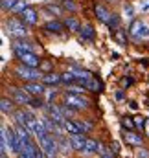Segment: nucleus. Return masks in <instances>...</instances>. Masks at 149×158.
<instances>
[{
    "mask_svg": "<svg viewBox=\"0 0 149 158\" xmlns=\"http://www.w3.org/2000/svg\"><path fill=\"white\" fill-rule=\"evenodd\" d=\"M66 105H70L72 109H85L88 105V101L85 98H81L79 94L70 92V94H66Z\"/></svg>",
    "mask_w": 149,
    "mask_h": 158,
    "instance_id": "423d86ee",
    "label": "nucleus"
},
{
    "mask_svg": "<svg viewBox=\"0 0 149 158\" xmlns=\"http://www.w3.org/2000/svg\"><path fill=\"white\" fill-rule=\"evenodd\" d=\"M11 96H13V99L17 101V103H20V105H30V101H32V94L28 92V90H20V88H13L11 90Z\"/></svg>",
    "mask_w": 149,
    "mask_h": 158,
    "instance_id": "0eeeda50",
    "label": "nucleus"
},
{
    "mask_svg": "<svg viewBox=\"0 0 149 158\" xmlns=\"http://www.w3.org/2000/svg\"><path fill=\"white\" fill-rule=\"evenodd\" d=\"M40 68H42V70H50V68H52V64H50V63H42V64H40Z\"/></svg>",
    "mask_w": 149,
    "mask_h": 158,
    "instance_id": "79ce46f5",
    "label": "nucleus"
},
{
    "mask_svg": "<svg viewBox=\"0 0 149 158\" xmlns=\"http://www.w3.org/2000/svg\"><path fill=\"white\" fill-rule=\"evenodd\" d=\"M19 158H32V156H30V155H28L24 149H20V153H19Z\"/></svg>",
    "mask_w": 149,
    "mask_h": 158,
    "instance_id": "a19ab883",
    "label": "nucleus"
},
{
    "mask_svg": "<svg viewBox=\"0 0 149 158\" xmlns=\"http://www.w3.org/2000/svg\"><path fill=\"white\" fill-rule=\"evenodd\" d=\"M46 112L50 114V118L53 119V121H57L61 127H63V121H65V114H63V110H59L55 105H46Z\"/></svg>",
    "mask_w": 149,
    "mask_h": 158,
    "instance_id": "6e6552de",
    "label": "nucleus"
},
{
    "mask_svg": "<svg viewBox=\"0 0 149 158\" xmlns=\"http://www.w3.org/2000/svg\"><path fill=\"white\" fill-rule=\"evenodd\" d=\"M63 28H65V26H63L61 22H57V20H50V22L44 24V30H48V31H52V33H61Z\"/></svg>",
    "mask_w": 149,
    "mask_h": 158,
    "instance_id": "f3484780",
    "label": "nucleus"
},
{
    "mask_svg": "<svg viewBox=\"0 0 149 158\" xmlns=\"http://www.w3.org/2000/svg\"><path fill=\"white\" fill-rule=\"evenodd\" d=\"M112 2H118V0H112Z\"/></svg>",
    "mask_w": 149,
    "mask_h": 158,
    "instance_id": "49530a36",
    "label": "nucleus"
},
{
    "mask_svg": "<svg viewBox=\"0 0 149 158\" xmlns=\"http://www.w3.org/2000/svg\"><path fill=\"white\" fill-rule=\"evenodd\" d=\"M48 11H53L55 15H61V9H59V7H55V6H48Z\"/></svg>",
    "mask_w": 149,
    "mask_h": 158,
    "instance_id": "4c0bfd02",
    "label": "nucleus"
},
{
    "mask_svg": "<svg viewBox=\"0 0 149 158\" xmlns=\"http://www.w3.org/2000/svg\"><path fill=\"white\" fill-rule=\"evenodd\" d=\"M123 15H125L127 19H133V17H134V7H133L131 4H125V6H123Z\"/></svg>",
    "mask_w": 149,
    "mask_h": 158,
    "instance_id": "c756f323",
    "label": "nucleus"
},
{
    "mask_svg": "<svg viewBox=\"0 0 149 158\" xmlns=\"http://www.w3.org/2000/svg\"><path fill=\"white\" fill-rule=\"evenodd\" d=\"M134 123H136V127H144L146 125V118L144 116H136L134 118Z\"/></svg>",
    "mask_w": 149,
    "mask_h": 158,
    "instance_id": "f704fd0d",
    "label": "nucleus"
},
{
    "mask_svg": "<svg viewBox=\"0 0 149 158\" xmlns=\"http://www.w3.org/2000/svg\"><path fill=\"white\" fill-rule=\"evenodd\" d=\"M116 39H118V42H125V35H123V31H116Z\"/></svg>",
    "mask_w": 149,
    "mask_h": 158,
    "instance_id": "e433bc0d",
    "label": "nucleus"
},
{
    "mask_svg": "<svg viewBox=\"0 0 149 158\" xmlns=\"http://www.w3.org/2000/svg\"><path fill=\"white\" fill-rule=\"evenodd\" d=\"M22 149H24V151H26V153H28L32 158H46V156H44V151H42V147L39 149V145L32 143V142H30V143H26Z\"/></svg>",
    "mask_w": 149,
    "mask_h": 158,
    "instance_id": "9b49d317",
    "label": "nucleus"
},
{
    "mask_svg": "<svg viewBox=\"0 0 149 158\" xmlns=\"http://www.w3.org/2000/svg\"><path fill=\"white\" fill-rule=\"evenodd\" d=\"M77 79H75V74L70 70V72H66V74H63V83H66V85H72L75 83Z\"/></svg>",
    "mask_w": 149,
    "mask_h": 158,
    "instance_id": "cd10ccee",
    "label": "nucleus"
},
{
    "mask_svg": "<svg viewBox=\"0 0 149 158\" xmlns=\"http://www.w3.org/2000/svg\"><path fill=\"white\" fill-rule=\"evenodd\" d=\"M68 90H70V92H74V94H83V92L87 90V86H74V85H70V86H68Z\"/></svg>",
    "mask_w": 149,
    "mask_h": 158,
    "instance_id": "2f4dec72",
    "label": "nucleus"
},
{
    "mask_svg": "<svg viewBox=\"0 0 149 158\" xmlns=\"http://www.w3.org/2000/svg\"><path fill=\"white\" fill-rule=\"evenodd\" d=\"M61 81H63V76H57V74H46V76H42V83H46V85H57Z\"/></svg>",
    "mask_w": 149,
    "mask_h": 158,
    "instance_id": "aec40b11",
    "label": "nucleus"
},
{
    "mask_svg": "<svg viewBox=\"0 0 149 158\" xmlns=\"http://www.w3.org/2000/svg\"><path fill=\"white\" fill-rule=\"evenodd\" d=\"M20 19H22V22H26V24H35V22H37V11L32 9V7H26V9L20 13Z\"/></svg>",
    "mask_w": 149,
    "mask_h": 158,
    "instance_id": "ddd939ff",
    "label": "nucleus"
},
{
    "mask_svg": "<svg viewBox=\"0 0 149 158\" xmlns=\"http://www.w3.org/2000/svg\"><path fill=\"white\" fill-rule=\"evenodd\" d=\"M13 50H15V53L20 57V55H24V53H28V52H32V48L28 46V44H22V42H15L13 44Z\"/></svg>",
    "mask_w": 149,
    "mask_h": 158,
    "instance_id": "412c9836",
    "label": "nucleus"
},
{
    "mask_svg": "<svg viewBox=\"0 0 149 158\" xmlns=\"http://www.w3.org/2000/svg\"><path fill=\"white\" fill-rule=\"evenodd\" d=\"M70 143H72V149L75 151H85L87 138L83 134H70Z\"/></svg>",
    "mask_w": 149,
    "mask_h": 158,
    "instance_id": "9d476101",
    "label": "nucleus"
},
{
    "mask_svg": "<svg viewBox=\"0 0 149 158\" xmlns=\"http://www.w3.org/2000/svg\"><path fill=\"white\" fill-rule=\"evenodd\" d=\"M17 4H19V0H2V9H6V11L11 9V11H13V7H15Z\"/></svg>",
    "mask_w": 149,
    "mask_h": 158,
    "instance_id": "c85d7f7f",
    "label": "nucleus"
},
{
    "mask_svg": "<svg viewBox=\"0 0 149 158\" xmlns=\"http://www.w3.org/2000/svg\"><path fill=\"white\" fill-rule=\"evenodd\" d=\"M77 125L81 127V131H83V132H85V131H90V129H92V125H90V123H87V121H77Z\"/></svg>",
    "mask_w": 149,
    "mask_h": 158,
    "instance_id": "72a5a7b5",
    "label": "nucleus"
},
{
    "mask_svg": "<svg viewBox=\"0 0 149 158\" xmlns=\"http://www.w3.org/2000/svg\"><path fill=\"white\" fill-rule=\"evenodd\" d=\"M129 107H131L133 110H138V103H136V101H131V103H129Z\"/></svg>",
    "mask_w": 149,
    "mask_h": 158,
    "instance_id": "37998d69",
    "label": "nucleus"
},
{
    "mask_svg": "<svg viewBox=\"0 0 149 158\" xmlns=\"http://www.w3.org/2000/svg\"><path fill=\"white\" fill-rule=\"evenodd\" d=\"M142 9H144V11H147V9H149V0L144 4V6H142Z\"/></svg>",
    "mask_w": 149,
    "mask_h": 158,
    "instance_id": "c03bdc74",
    "label": "nucleus"
},
{
    "mask_svg": "<svg viewBox=\"0 0 149 158\" xmlns=\"http://www.w3.org/2000/svg\"><path fill=\"white\" fill-rule=\"evenodd\" d=\"M129 33L134 39H147L149 37V26L144 24L142 20H133V24L129 28Z\"/></svg>",
    "mask_w": 149,
    "mask_h": 158,
    "instance_id": "7ed1b4c3",
    "label": "nucleus"
},
{
    "mask_svg": "<svg viewBox=\"0 0 149 158\" xmlns=\"http://www.w3.org/2000/svg\"><path fill=\"white\" fill-rule=\"evenodd\" d=\"M121 127H123V129H129V131H133V129L136 127L134 118H123V119H121Z\"/></svg>",
    "mask_w": 149,
    "mask_h": 158,
    "instance_id": "a878e982",
    "label": "nucleus"
},
{
    "mask_svg": "<svg viewBox=\"0 0 149 158\" xmlns=\"http://www.w3.org/2000/svg\"><path fill=\"white\" fill-rule=\"evenodd\" d=\"M33 2H39V0H33Z\"/></svg>",
    "mask_w": 149,
    "mask_h": 158,
    "instance_id": "de8ad7c7",
    "label": "nucleus"
},
{
    "mask_svg": "<svg viewBox=\"0 0 149 158\" xmlns=\"http://www.w3.org/2000/svg\"><path fill=\"white\" fill-rule=\"evenodd\" d=\"M65 26L70 30V31H81V24L75 20V19H66V22H65Z\"/></svg>",
    "mask_w": 149,
    "mask_h": 158,
    "instance_id": "393cba45",
    "label": "nucleus"
},
{
    "mask_svg": "<svg viewBox=\"0 0 149 158\" xmlns=\"http://www.w3.org/2000/svg\"><path fill=\"white\" fill-rule=\"evenodd\" d=\"M81 35H83V39L92 40L94 39V28H92L90 24H85V26L81 28Z\"/></svg>",
    "mask_w": 149,
    "mask_h": 158,
    "instance_id": "5701e85b",
    "label": "nucleus"
},
{
    "mask_svg": "<svg viewBox=\"0 0 149 158\" xmlns=\"http://www.w3.org/2000/svg\"><path fill=\"white\" fill-rule=\"evenodd\" d=\"M0 158H7V155H6V151H2V156Z\"/></svg>",
    "mask_w": 149,
    "mask_h": 158,
    "instance_id": "a18cd8bd",
    "label": "nucleus"
},
{
    "mask_svg": "<svg viewBox=\"0 0 149 158\" xmlns=\"http://www.w3.org/2000/svg\"><path fill=\"white\" fill-rule=\"evenodd\" d=\"M24 24H26V22H20V20H17V19H11V20L7 22V30H9V33H11L13 37H26L28 30H26Z\"/></svg>",
    "mask_w": 149,
    "mask_h": 158,
    "instance_id": "39448f33",
    "label": "nucleus"
},
{
    "mask_svg": "<svg viewBox=\"0 0 149 158\" xmlns=\"http://www.w3.org/2000/svg\"><path fill=\"white\" fill-rule=\"evenodd\" d=\"M61 4H63V7L68 9V11H75V9H77V6L72 4V0H61Z\"/></svg>",
    "mask_w": 149,
    "mask_h": 158,
    "instance_id": "7c9ffc66",
    "label": "nucleus"
},
{
    "mask_svg": "<svg viewBox=\"0 0 149 158\" xmlns=\"http://www.w3.org/2000/svg\"><path fill=\"white\" fill-rule=\"evenodd\" d=\"M63 129H65L68 134H85V132L81 131V127H79L77 123H74V121H70V119H65V121H63Z\"/></svg>",
    "mask_w": 149,
    "mask_h": 158,
    "instance_id": "4468645a",
    "label": "nucleus"
},
{
    "mask_svg": "<svg viewBox=\"0 0 149 158\" xmlns=\"http://www.w3.org/2000/svg\"><path fill=\"white\" fill-rule=\"evenodd\" d=\"M85 86H87V90H92V92H98L100 88H101V83L100 81H96V79H88L87 83H85Z\"/></svg>",
    "mask_w": 149,
    "mask_h": 158,
    "instance_id": "b1692460",
    "label": "nucleus"
},
{
    "mask_svg": "<svg viewBox=\"0 0 149 158\" xmlns=\"http://www.w3.org/2000/svg\"><path fill=\"white\" fill-rule=\"evenodd\" d=\"M0 109H2V114H9V112H13V101L7 99V98H4V99L0 101Z\"/></svg>",
    "mask_w": 149,
    "mask_h": 158,
    "instance_id": "4be33fe9",
    "label": "nucleus"
},
{
    "mask_svg": "<svg viewBox=\"0 0 149 158\" xmlns=\"http://www.w3.org/2000/svg\"><path fill=\"white\" fill-rule=\"evenodd\" d=\"M46 98H48V101H52V99L55 98V92H53V90H48V92H46Z\"/></svg>",
    "mask_w": 149,
    "mask_h": 158,
    "instance_id": "ea45409f",
    "label": "nucleus"
},
{
    "mask_svg": "<svg viewBox=\"0 0 149 158\" xmlns=\"http://www.w3.org/2000/svg\"><path fill=\"white\" fill-rule=\"evenodd\" d=\"M2 132L6 134V140H7V143H9V149L11 151H15V153H20V149H22V143H20V140H19V134H17V131L15 129H7L6 125H2Z\"/></svg>",
    "mask_w": 149,
    "mask_h": 158,
    "instance_id": "f03ea898",
    "label": "nucleus"
},
{
    "mask_svg": "<svg viewBox=\"0 0 149 158\" xmlns=\"http://www.w3.org/2000/svg\"><path fill=\"white\" fill-rule=\"evenodd\" d=\"M20 61H22V64H26V66H33V68H37L39 64H40L39 57L33 53V52H28V53L20 55Z\"/></svg>",
    "mask_w": 149,
    "mask_h": 158,
    "instance_id": "f8f14e48",
    "label": "nucleus"
},
{
    "mask_svg": "<svg viewBox=\"0 0 149 158\" xmlns=\"http://www.w3.org/2000/svg\"><path fill=\"white\" fill-rule=\"evenodd\" d=\"M39 145L42 147L46 158H55L57 156L59 145H57V140H53V134H48V136H44L42 140H39Z\"/></svg>",
    "mask_w": 149,
    "mask_h": 158,
    "instance_id": "f257e3e1",
    "label": "nucleus"
},
{
    "mask_svg": "<svg viewBox=\"0 0 149 158\" xmlns=\"http://www.w3.org/2000/svg\"><path fill=\"white\" fill-rule=\"evenodd\" d=\"M55 136H57V145H59V149H61L63 153H68V151L72 149V143H70V138L66 140V138H65V136H63L61 132H59V134H55Z\"/></svg>",
    "mask_w": 149,
    "mask_h": 158,
    "instance_id": "2eb2a0df",
    "label": "nucleus"
},
{
    "mask_svg": "<svg viewBox=\"0 0 149 158\" xmlns=\"http://www.w3.org/2000/svg\"><path fill=\"white\" fill-rule=\"evenodd\" d=\"M125 142L131 143V145H134V147H140V145H142V136L129 131V132H125Z\"/></svg>",
    "mask_w": 149,
    "mask_h": 158,
    "instance_id": "dca6fc26",
    "label": "nucleus"
},
{
    "mask_svg": "<svg viewBox=\"0 0 149 158\" xmlns=\"http://www.w3.org/2000/svg\"><path fill=\"white\" fill-rule=\"evenodd\" d=\"M24 90H28L32 96H35V98H39V96H42L44 92H46V88L40 85V83H37V81H30L28 85H24Z\"/></svg>",
    "mask_w": 149,
    "mask_h": 158,
    "instance_id": "1a4fd4ad",
    "label": "nucleus"
},
{
    "mask_svg": "<svg viewBox=\"0 0 149 158\" xmlns=\"http://www.w3.org/2000/svg\"><path fill=\"white\" fill-rule=\"evenodd\" d=\"M98 151H100V143H98L96 140H87V145H85V151H83V153L94 155V153H98Z\"/></svg>",
    "mask_w": 149,
    "mask_h": 158,
    "instance_id": "6ab92c4d",
    "label": "nucleus"
},
{
    "mask_svg": "<svg viewBox=\"0 0 149 158\" xmlns=\"http://www.w3.org/2000/svg\"><path fill=\"white\" fill-rule=\"evenodd\" d=\"M107 24H109V28H112V30H118V26H120V17H118V15H111L109 20H107Z\"/></svg>",
    "mask_w": 149,
    "mask_h": 158,
    "instance_id": "bb28decb",
    "label": "nucleus"
},
{
    "mask_svg": "<svg viewBox=\"0 0 149 158\" xmlns=\"http://www.w3.org/2000/svg\"><path fill=\"white\" fill-rule=\"evenodd\" d=\"M15 72H17V76H19L20 79H28V81H37L39 77H42L37 68H33V66H26V64L17 66Z\"/></svg>",
    "mask_w": 149,
    "mask_h": 158,
    "instance_id": "20e7f679",
    "label": "nucleus"
},
{
    "mask_svg": "<svg viewBox=\"0 0 149 158\" xmlns=\"http://www.w3.org/2000/svg\"><path fill=\"white\" fill-rule=\"evenodd\" d=\"M94 11H96V17H98L101 22H107V20H109V17H111V13H109L103 6H96V7H94Z\"/></svg>",
    "mask_w": 149,
    "mask_h": 158,
    "instance_id": "a211bd4d",
    "label": "nucleus"
},
{
    "mask_svg": "<svg viewBox=\"0 0 149 158\" xmlns=\"http://www.w3.org/2000/svg\"><path fill=\"white\" fill-rule=\"evenodd\" d=\"M26 7H28V6H26V2H20V0H19V4L13 7V11H15V13H22Z\"/></svg>",
    "mask_w": 149,
    "mask_h": 158,
    "instance_id": "473e14b6",
    "label": "nucleus"
},
{
    "mask_svg": "<svg viewBox=\"0 0 149 158\" xmlns=\"http://www.w3.org/2000/svg\"><path fill=\"white\" fill-rule=\"evenodd\" d=\"M101 151V158H112V155L107 151V149H100Z\"/></svg>",
    "mask_w": 149,
    "mask_h": 158,
    "instance_id": "58836bf2",
    "label": "nucleus"
},
{
    "mask_svg": "<svg viewBox=\"0 0 149 158\" xmlns=\"http://www.w3.org/2000/svg\"><path fill=\"white\" fill-rule=\"evenodd\" d=\"M30 105H32V109H40V107H42V101H40V99H32Z\"/></svg>",
    "mask_w": 149,
    "mask_h": 158,
    "instance_id": "c9c22d12",
    "label": "nucleus"
}]
</instances>
